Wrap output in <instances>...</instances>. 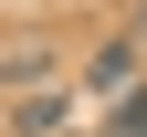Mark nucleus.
I'll use <instances>...</instances> for the list:
<instances>
[{"label":"nucleus","instance_id":"nucleus-4","mask_svg":"<svg viewBox=\"0 0 147 137\" xmlns=\"http://www.w3.org/2000/svg\"><path fill=\"white\" fill-rule=\"evenodd\" d=\"M126 32H137V42H147V0H137V11H126Z\"/></svg>","mask_w":147,"mask_h":137},{"label":"nucleus","instance_id":"nucleus-5","mask_svg":"<svg viewBox=\"0 0 147 137\" xmlns=\"http://www.w3.org/2000/svg\"><path fill=\"white\" fill-rule=\"evenodd\" d=\"M74 137H84V127H74Z\"/></svg>","mask_w":147,"mask_h":137},{"label":"nucleus","instance_id":"nucleus-3","mask_svg":"<svg viewBox=\"0 0 147 137\" xmlns=\"http://www.w3.org/2000/svg\"><path fill=\"white\" fill-rule=\"evenodd\" d=\"M105 137H147V95H126V106H116V127H105Z\"/></svg>","mask_w":147,"mask_h":137},{"label":"nucleus","instance_id":"nucleus-1","mask_svg":"<svg viewBox=\"0 0 147 137\" xmlns=\"http://www.w3.org/2000/svg\"><path fill=\"white\" fill-rule=\"evenodd\" d=\"M84 85H95V95H116V106H126V95H147V42H137V32L95 42V53H84Z\"/></svg>","mask_w":147,"mask_h":137},{"label":"nucleus","instance_id":"nucleus-2","mask_svg":"<svg viewBox=\"0 0 147 137\" xmlns=\"http://www.w3.org/2000/svg\"><path fill=\"white\" fill-rule=\"evenodd\" d=\"M11 137H74V95H63V85L11 95Z\"/></svg>","mask_w":147,"mask_h":137}]
</instances>
